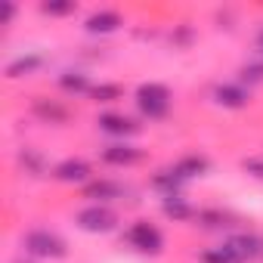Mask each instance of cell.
I'll use <instances>...</instances> for the list:
<instances>
[{
    "instance_id": "3957f363",
    "label": "cell",
    "mask_w": 263,
    "mask_h": 263,
    "mask_svg": "<svg viewBox=\"0 0 263 263\" xmlns=\"http://www.w3.org/2000/svg\"><path fill=\"white\" fill-rule=\"evenodd\" d=\"M127 241L134 245L137 251H143V254H158L161 245H164L161 232L152 223H146V220H140V223H134V226L127 229Z\"/></svg>"
},
{
    "instance_id": "ffe728a7",
    "label": "cell",
    "mask_w": 263,
    "mask_h": 263,
    "mask_svg": "<svg viewBox=\"0 0 263 263\" xmlns=\"http://www.w3.org/2000/svg\"><path fill=\"white\" fill-rule=\"evenodd\" d=\"M260 50H263V34H260Z\"/></svg>"
},
{
    "instance_id": "30bf717a",
    "label": "cell",
    "mask_w": 263,
    "mask_h": 263,
    "mask_svg": "<svg viewBox=\"0 0 263 263\" xmlns=\"http://www.w3.org/2000/svg\"><path fill=\"white\" fill-rule=\"evenodd\" d=\"M99 130H105V134H115V137H127V134H134L137 124L124 118V115H102L99 118Z\"/></svg>"
},
{
    "instance_id": "52a82bcc",
    "label": "cell",
    "mask_w": 263,
    "mask_h": 263,
    "mask_svg": "<svg viewBox=\"0 0 263 263\" xmlns=\"http://www.w3.org/2000/svg\"><path fill=\"white\" fill-rule=\"evenodd\" d=\"M229 245H232V251L241 257V263L263 257V238H260V235H232Z\"/></svg>"
},
{
    "instance_id": "7a4b0ae2",
    "label": "cell",
    "mask_w": 263,
    "mask_h": 263,
    "mask_svg": "<svg viewBox=\"0 0 263 263\" xmlns=\"http://www.w3.org/2000/svg\"><path fill=\"white\" fill-rule=\"evenodd\" d=\"M25 251L34 257H62L65 254V241L59 235H53L50 229H34L25 235Z\"/></svg>"
},
{
    "instance_id": "5b68a950",
    "label": "cell",
    "mask_w": 263,
    "mask_h": 263,
    "mask_svg": "<svg viewBox=\"0 0 263 263\" xmlns=\"http://www.w3.org/2000/svg\"><path fill=\"white\" fill-rule=\"evenodd\" d=\"M204 171H208V158H201V155H189V158L177 161L174 171H167V180H171V183H183V180L201 177Z\"/></svg>"
},
{
    "instance_id": "d6986e66",
    "label": "cell",
    "mask_w": 263,
    "mask_h": 263,
    "mask_svg": "<svg viewBox=\"0 0 263 263\" xmlns=\"http://www.w3.org/2000/svg\"><path fill=\"white\" fill-rule=\"evenodd\" d=\"M245 167H248V171H254V177H260V180H263V164H260V161H248Z\"/></svg>"
},
{
    "instance_id": "9a60e30c",
    "label": "cell",
    "mask_w": 263,
    "mask_h": 263,
    "mask_svg": "<svg viewBox=\"0 0 263 263\" xmlns=\"http://www.w3.org/2000/svg\"><path fill=\"white\" fill-rule=\"evenodd\" d=\"M93 96H96V102H111L115 96H121V87H115V84H102V87H93Z\"/></svg>"
},
{
    "instance_id": "ba28073f",
    "label": "cell",
    "mask_w": 263,
    "mask_h": 263,
    "mask_svg": "<svg viewBox=\"0 0 263 263\" xmlns=\"http://www.w3.org/2000/svg\"><path fill=\"white\" fill-rule=\"evenodd\" d=\"M121 25V16L115 10H102V13H93L87 19V31L90 34H108V31H118Z\"/></svg>"
},
{
    "instance_id": "5bb4252c",
    "label": "cell",
    "mask_w": 263,
    "mask_h": 263,
    "mask_svg": "<svg viewBox=\"0 0 263 263\" xmlns=\"http://www.w3.org/2000/svg\"><path fill=\"white\" fill-rule=\"evenodd\" d=\"M37 65H41L37 56H31V59H19V62H13V65L7 68V74H10V78H19V71H31V68H37Z\"/></svg>"
},
{
    "instance_id": "2e32d148",
    "label": "cell",
    "mask_w": 263,
    "mask_h": 263,
    "mask_svg": "<svg viewBox=\"0 0 263 263\" xmlns=\"http://www.w3.org/2000/svg\"><path fill=\"white\" fill-rule=\"evenodd\" d=\"M62 87L65 90H87V81L81 74H74V78H62Z\"/></svg>"
},
{
    "instance_id": "ac0fdd59",
    "label": "cell",
    "mask_w": 263,
    "mask_h": 263,
    "mask_svg": "<svg viewBox=\"0 0 263 263\" xmlns=\"http://www.w3.org/2000/svg\"><path fill=\"white\" fill-rule=\"evenodd\" d=\"M164 211H167V214H174V217H186V214H189V208H186V204H180V201H167V204H164Z\"/></svg>"
},
{
    "instance_id": "9c48e42d",
    "label": "cell",
    "mask_w": 263,
    "mask_h": 263,
    "mask_svg": "<svg viewBox=\"0 0 263 263\" xmlns=\"http://www.w3.org/2000/svg\"><path fill=\"white\" fill-rule=\"evenodd\" d=\"M214 96H217V102L226 105V108H241V105L248 102V93H245V87H238V84H220V87L214 90Z\"/></svg>"
},
{
    "instance_id": "8fae6325",
    "label": "cell",
    "mask_w": 263,
    "mask_h": 263,
    "mask_svg": "<svg viewBox=\"0 0 263 263\" xmlns=\"http://www.w3.org/2000/svg\"><path fill=\"white\" fill-rule=\"evenodd\" d=\"M102 158H105L108 164H137V161H140V152H137L134 146H108V149L102 152Z\"/></svg>"
},
{
    "instance_id": "6da1fadb",
    "label": "cell",
    "mask_w": 263,
    "mask_h": 263,
    "mask_svg": "<svg viewBox=\"0 0 263 263\" xmlns=\"http://www.w3.org/2000/svg\"><path fill=\"white\" fill-rule=\"evenodd\" d=\"M137 108L146 115V118H164L167 108H171V90L164 84H143L137 90Z\"/></svg>"
},
{
    "instance_id": "8992f818",
    "label": "cell",
    "mask_w": 263,
    "mask_h": 263,
    "mask_svg": "<svg viewBox=\"0 0 263 263\" xmlns=\"http://www.w3.org/2000/svg\"><path fill=\"white\" fill-rule=\"evenodd\" d=\"M53 174H56V180H62V183H87V180H90V164L81 161V158H68V161H62Z\"/></svg>"
},
{
    "instance_id": "277c9868",
    "label": "cell",
    "mask_w": 263,
    "mask_h": 263,
    "mask_svg": "<svg viewBox=\"0 0 263 263\" xmlns=\"http://www.w3.org/2000/svg\"><path fill=\"white\" fill-rule=\"evenodd\" d=\"M115 223H118V217L108 208H102V204H90V208H84L78 214V226L84 232H111Z\"/></svg>"
},
{
    "instance_id": "e0dca14e",
    "label": "cell",
    "mask_w": 263,
    "mask_h": 263,
    "mask_svg": "<svg viewBox=\"0 0 263 263\" xmlns=\"http://www.w3.org/2000/svg\"><path fill=\"white\" fill-rule=\"evenodd\" d=\"M74 7L71 4H44V13H56V16H62V13H71Z\"/></svg>"
},
{
    "instance_id": "4fadbf2b",
    "label": "cell",
    "mask_w": 263,
    "mask_h": 263,
    "mask_svg": "<svg viewBox=\"0 0 263 263\" xmlns=\"http://www.w3.org/2000/svg\"><path fill=\"white\" fill-rule=\"evenodd\" d=\"M124 189L118 183H108V180H99L93 186H87V198H96V201H108V198H118Z\"/></svg>"
},
{
    "instance_id": "7c38bea8",
    "label": "cell",
    "mask_w": 263,
    "mask_h": 263,
    "mask_svg": "<svg viewBox=\"0 0 263 263\" xmlns=\"http://www.w3.org/2000/svg\"><path fill=\"white\" fill-rule=\"evenodd\" d=\"M201 260H204V263H241V257L232 251V245H229V241H223V245H217V248L204 251V254H201Z\"/></svg>"
}]
</instances>
